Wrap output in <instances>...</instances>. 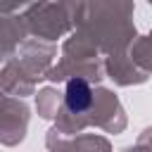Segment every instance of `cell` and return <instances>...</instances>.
<instances>
[{
    "label": "cell",
    "mask_w": 152,
    "mask_h": 152,
    "mask_svg": "<svg viewBox=\"0 0 152 152\" xmlns=\"http://www.w3.org/2000/svg\"><path fill=\"white\" fill-rule=\"evenodd\" d=\"M64 102L71 112H83L90 107L93 102V90L83 78H71L66 83V93H64Z\"/></svg>",
    "instance_id": "cell-1"
}]
</instances>
